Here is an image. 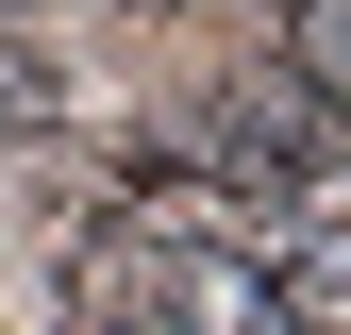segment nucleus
Wrapping results in <instances>:
<instances>
[{"instance_id":"4","label":"nucleus","mask_w":351,"mask_h":335,"mask_svg":"<svg viewBox=\"0 0 351 335\" xmlns=\"http://www.w3.org/2000/svg\"><path fill=\"white\" fill-rule=\"evenodd\" d=\"M67 117V84H51V51H0V135H51Z\"/></svg>"},{"instance_id":"3","label":"nucleus","mask_w":351,"mask_h":335,"mask_svg":"<svg viewBox=\"0 0 351 335\" xmlns=\"http://www.w3.org/2000/svg\"><path fill=\"white\" fill-rule=\"evenodd\" d=\"M285 67H301L318 117H351V0H301V17H285Z\"/></svg>"},{"instance_id":"5","label":"nucleus","mask_w":351,"mask_h":335,"mask_svg":"<svg viewBox=\"0 0 351 335\" xmlns=\"http://www.w3.org/2000/svg\"><path fill=\"white\" fill-rule=\"evenodd\" d=\"M301 285H318V302H351V218H318V235H301Z\"/></svg>"},{"instance_id":"1","label":"nucleus","mask_w":351,"mask_h":335,"mask_svg":"<svg viewBox=\"0 0 351 335\" xmlns=\"http://www.w3.org/2000/svg\"><path fill=\"white\" fill-rule=\"evenodd\" d=\"M167 251V335H301V285L234 235H151Z\"/></svg>"},{"instance_id":"2","label":"nucleus","mask_w":351,"mask_h":335,"mask_svg":"<svg viewBox=\"0 0 351 335\" xmlns=\"http://www.w3.org/2000/svg\"><path fill=\"white\" fill-rule=\"evenodd\" d=\"M67 319L84 335H167V251L151 235H84L67 251Z\"/></svg>"}]
</instances>
